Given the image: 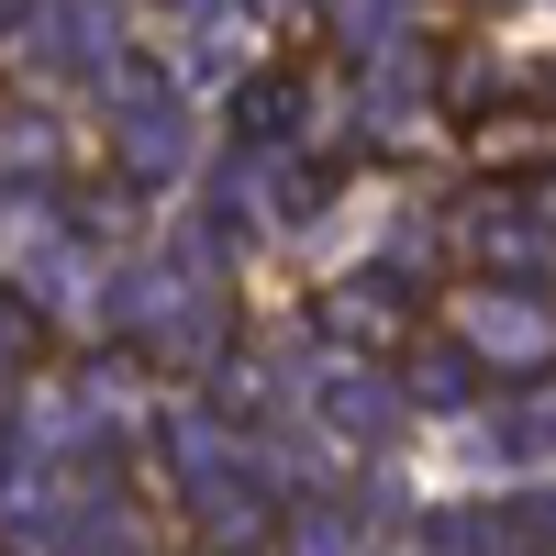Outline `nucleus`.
<instances>
[{"mask_svg": "<svg viewBox=\"0 0 556 556\" xmlns=\"http://www.w3.org/2000/svg\"><path fill=\"white\" fill-rule=\"evenodd\" d=\"M456 345H468L479 367H556V301L545 290H501V278H479V290H456Z\"/></svg>", "mask_w": 556, "mask_h": 556, "instance_id": "f257e3e1", "label": "nucleus"}, {"mask_svg": "<svg viewBox=\"0 0 556 556\" xmlns=\"http://www.w3.org/2000/svg\"><path fill=\"white\" fill-rule=\"evenodd\" d=\"M456 156H468V178H534L556 167V101H490L456 123Z\"/></svg>", "mask_w": 556, "mask_h": 556, "instance_id": "f03ea898", "label": "nucleus"}]
</instances>
